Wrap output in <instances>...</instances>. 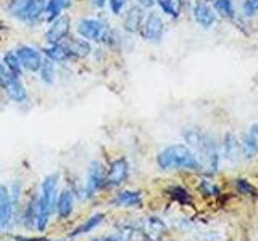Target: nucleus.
I'll return each instance as SVG.
<instances>
[{"label": "nucleus", "mask_w": 258, "mask_h": 241, "mask_svg": "<svg viewBox=\"0 0 258 241\" xmlns=\"http://www.w3.org/2000/svg\"><path fill=\"white\" fill-rule=\"evenodd\" d=\"M134 233H136V230H134V227H131V225H121L111 238H113V241H133Z\"/></svg>", "instance_id": "nucleus-30"}, {"label": "nucleus", "mask_w": 258, "mask_h": 241, "mask_svg": "<svg viewBox=\"0 0 258 241\" xmlns=\"http://www.w3.org/2000/svg\"><path fill=\"white\" fill-rule=\"evenodd\" d=\"M192 16L202 29H212L218 18L208 0H196L192 5Z\"/></svg>", "instance_id": "nucleus-10"}, {"label": "nucleus", "mask_w": 258, "mask_h": 241, "mask_svg": "<svg viewBox=\"0 0 258 241\" xmlns=\"http://www.w3.org/2000/svg\"><path fill=\"white\" fill-rule=\"evenodd\" d=\"M105 177H107V171H105L103 164L100 161H94L91 167H89L87 180H86L84 193L87 198H94L97 195V191L105 187Z\"/></svg>", "instance_id": "nucleus-8"}, {"label": "nucleus", "mask_w": 258, "mask_h": 241, "mask_svg": "<svg viewBox=\"0 0 258 241\" xmlns=\"http://www.w3.org/2000/svg\"><path fill=\"white\" fill-rule=\"evenodd\" d=\"M208 4L212 5L216 16L229 21L236 20V8H234L232 0H208Z\"/></svg>", "instance_id": "nucleus-20"}, {"label": "nucleus", "mask_w": 258, "mask_h": 241, "mask_svg": "<svg viewBox=\"0 0 258 241\" xmlns=\"http://www.w3.org/2000/svg\"><path fill=\"white\" fill-rule=\"evenodd\" d=\"M141 230L145 241H160L166 233V225L160 217H145L141 223Z\"/></svg>", "instance_id": "nucleus-12"}, {"label": "nucleus", "mask_w": 258, "mask_h": 241, "mask_svg": "<svg viewBox=\"0 0 258 241\" xmlns=\"http://www.w3.org/2000/svg\"><path fill=\"white\" fill-rule=\"evenodd\" d=\"M10 74H12V72L5 68V64L0 63V88H2V85L7 82V79H8V76H10Z\"/></svg>", "instance_id": "nucleus-34"}, {"label": "nucleus", "mask_w": 258, "mask_h": 241, "mask_svg": "<svg viewBox=\"0 0 258 241\" xmlns=\"http://www.w3.org/2000/svg\"><path fill=\"white\" fill-rule=\"evenodd\" d=\"M182 137L187 147L196 153L202 169L210 174H215L220 167V150H218L213 137L199 127L184 129Z\"/></svg>", "instance_id": "nucleus-1"}, {"label": "nucleus", "mask_w": 258, "mask_h": 241, "mask_svg": "<svg viewBox=\"0 0 258 241\" xmlns=\"http://www.w3.org/2000/svg\"><path fill=\"white\" fill-rule=\"evenodd\" d=\"M91 2H92L94 7H97V8H103L105 5H107V0H91Z\"/></svg>", "instance_id": "nucleus-37"}, {"label": "nucleus", "mask_w": 258, "mask_h": 241, "mask_svg": "<svg viewBox=\"0 0 258 241\" xmlns=\"http://www.w3.org/2000/svg\"><path fill=\"white\" fill-rule=\"evenodd\" d=\"M107 5L113 15H119L127 5V0H107Z\"/></svg>", "instance_id": "nucleus-33"}, {"label": "nucleus", "mask_w": 258, "mask_h": 241, "mask_svg": "<svg viewBox=\"0 0 258 241\" xmlns=\"http://www.w3.org/2000/svg\"><path fill=\"white\" fill-rule=\"evenodd\" d=\"M4 64H5V68L12 72L13 76H16V77H23V66H21V63H20V60H18V56H16V53H15V50L13 52H7L5 55H4Z\"/></svg>", "instance_id": "nucleus-25"}, {"label": "nucleus", "mask_w": 258, "mask_h": 241, "mask_svg": "<svg viewBox=\"0 0 258 241\" xmlns=\"http://www.w3.org/2000/svg\"><path fill=\"white\" fill-rule=\"evenodd\" d=\"M242 13H244L245 18H255V16H258V0H244Z\"/></svg>", "instance_id": "nucleus-32"}, {"label": "nucleus", "mask_w": 258, "mask_h": 241, "mask_svg": "<svg viewBox=\"0 0 258 241\" xmlns=\"http://www.w3.org/2000/svg\"><path fill=\"white\" fill-rule=\"evenodd\" d=\"M145 10L142 7H139L137 4L131 5L127 8V12L124 15V21H123V28L126 32H129V34H136V32H139L141 29V24L144 21V13Z\"/></svg>", "instance_id": "nucleus-15"}, {"label": "nucleus", "mask_w": 258, "mask_h": 241, "mask_svg": "<svg viewBox=\"0 0 258 241\" xmlns=\"http://www.w3.org/2000/svg\"><path fill=\"white\" fill-rule=\"evenodd\" d=\"M55 207H56V214H58V217L61 220L68 219V217L71 215V212H73V207H75V195H73V191L68 190V188H64L60 193L58 199H56Z\"/></svg>", "instance_id": "nucleus-18"}, {"label": "nucleus", "mask_w": 258, "mask_h": 241, "mask_svg": "<svg viewBox=\"0 0 258 241\" xmlns=\"http://www.w3.org/2000/svg\"><path fill=\"white\" fill-rule=\"evenodd\" d=\"M37 217H39V199L34 198L31 199V203L26 209V214H24V223L29 228H34L37 227Z\"/></svg>", "instance_id": "nucleus-27"}, {"label": "nucleus", "mask_w": 258, "mask_h": 241, "mask_svg": "<svg viewBox=\"0 0 258 241\" xmlns=\"http://www.w3.org/2000/svg\"><path fill=\"white\" fill-rule=\"evenodd\" d=\"M157 4L166 16H169V18H173V20H177L181 16L184 8L187 7L189 0H157Z\"/></svg>", "instance_id": "nucleus-21"}, {"label": "nucleus", "mask_w": 258, "mask_h": 241, "mask_svg": "<svg viewBox=\"0 0 258 241\" xmlns=\"http://www.w3.org/2000/svg\"><path fill=\"white\" fill-rule=\"evenodd\" d=\"M144 203L142 193L141 191H133V190H124L119 191L113 199V204L119 207H141Z\"/></svg>", "instance_id": "nucleus-19"}, {"label": "nucleus", "mask_w": 258, "mask_h": 241, "mask_svg": "<svg viewBox=\"0 0 258 241\" xmlns=\"http://www.w3.org/2000/svg\"><path fill=\"white\" fill-rule=\"evenodd\" d=\"M157 164L163 171H202L196 153L182 143L169 145L161 150L157 156Z\"/></svg>", "instance_id": "nucleus-2"}, {"label": "nucleus", "mask_w": 258, "mask_h": 241, "mask_svg": "<svg viewBox=\"0 0 258 241\" xmlns=\"http://www.w3.org/2000/svg\"><path fill=\"white\" fill-rule=\"evenodd\" d=\"M42 52L45 55V58H48V60L53 61V63H67V61L73 60L70 52H68V48L64 47L63 42L61 44H56V45H47Z\"/></svg>", "instance_id": "nucleus-22"}, {"label": "nucleus", "mask_w": 258, "mask_h": 241, "mask_svg": "<svg viewBox=\"0 0 258 241\" xmlns=\"http://www.w3.org/2000/svg\"><path fill=\"white\" fill-rule=\"evenodd\" d=\"M136 4L139 7H142L144 10H147V8H152L153 5H155V0H137Z\"/></svg>", "instance_id": "nucleus-35"}, {"label": "nucleus", "mask_w": 258, "mask_h": 241, "mask_svg": "<svg viewBox=\"0 0 258 241\" xmlns=\"http://www.w3.org/2000/svg\"><path fill=\"white\" fill-rule=\"evenodd\" d=\"M2 90L7 93V96L15 103H24L28 101V90L24 84L21 82L20 77H16L13 74L8 76L7 82L2 85Z\"/></svg>", "instance_id": "nucleus-14"}, {"label": "nucleus", "mask_w": 258, "mask_h": 241, "mask_svg": "<svg viewBox=\"0 0 258 241\" xmlns=\"http://www.w3.org/2000/svg\"><path fill=\"white\" fill-rule=\"evenodd\" d=\"M168 193H169V196H171L176 203H179V204H190L192 203L190 193L185 188L179 187V185H174V187H171L168 190Z\"/></svg>", "instance_id": "nucleus-28"}, {"label": "nucleus", "mask_w": 258, "mask_h": 241, "mask_svg": "<svg viewBox=\"0 0 258 241\" xmlns=\"http://www.w3.org/2000/svg\"><path fill=\"white\" fill-rule=\"evenodd\" d=\"M236 190L240 195H247V196H258V190L253 187L250 180L247 179H237L236 180Z\"/></svg>", "instance_id": "nucleus-31"}, {"label": "nucleus", "mask_w": 258, "mask_h": 241, "mask_svg": "<svg viewBox=\"0 0 258 241\" xmlns=\"http://www.w3.org/2000/svg\"><path fill=\"white\" fill-rule=\"evenodd\" d=\"M92 241H113L111 236H99V238H94Z\"/></svg>", "instance_id": "nucleus-38"}, {"label": "nucleus", "mask_w": 258, "mask_h": 241, "mask_svg": "<svg viewBox=\"0 0 258 241\" xmlns=\"http://www.w3.org/2000/svg\"><path fill=\"white\" fill-rule=\"evenodd\" d=\"M165 32H166V24L158 13H155V12L145 13L144 21L139 29V36L145 40V42H150V44L161 42Z\"/></svg>", "instance_id": "nucleus-4"}, {"label": "nucleus", "mask_w": 258, "mask_h": 241, "mask_svg": "<svg viewBox=\"0 0 258 241\" xmlns=\"http://www.w3.org/2000/svg\"><path fill=\"white\" fill-rule=\"evenodd\" d=\"M78 34L79 37L86 39L87 42H103L105 36L108 34L107 23L97 18H83L78 21Z\"/></svg>", "instance_id": "nucleus-5"}, {"label": "nucleus", "mask_w": 258, "mask_h": 241, "mask_svg": "<svg viewBox=\"0 0 258 241\" xmlns=\"http://www.w3.org/2000/svg\"><path fill=\"white\" fill-rule=\"evenodd\" d=\"M129 177V163L126 158H118L111 161L107 169V177H105V187L116 188L123 185Z\"/></svg>", "instance_id": "nucleus-7"}, {"label": "nucleus", "mask_w": 258, "mask_h": 241, "mask_svg": "<svg viewBox=\"0 0 258 241\" xmlns=\"http://www.w3.org/2000/svg\"><path fill=\"white\" fill-rule=\"evenodd\" d=\"M56 4H58L61 7V10L64 12V10H68V8L71 7L73 0H56Z\"/></svg>", "instance_id": "nucleus-36"}, {"label": "nucleus", "mask_w": 258, "mask_h": 241, "mask_svg": "<svg viewBox=\"0 0 258 241\" xmlns=\"http://www.w3.org/2000/svg\"><path fill=\"white\" fill-rule=\"evenodd\" d=\"M32 2H34V0H7V10L13 18L21 20L23 15L26 13V10Z\"/></svg>", "instance_id": "nucleus-23"}, {"label": "nucleus", "mask_w": 258, "mask_h": 241, "mask_svg": "<svg viewBox=\"0 0 258 241\" xmlns=\"http://www.w3.org/2000/svg\"><path fill=\"white\" fill-rule=\"evenodd\" d=\"M56 187H58V175L50 174L47 175L42 187H40V196L39 199V217H37V230L44 231L50 220V215L55 209V195H56Z\"/></svg>", "instance_id": "nucleus-3"}, {"label": "nucleus", "mask_w": 258, "mask_h": 241, "mask_svg": "<svg viewBox=\"0 0 258 241\" xmlns=\"http://www.w3.org/2000/svg\"><path fill=\"white\" fill-rule=\"evenodd\" d=\"M221 150H223L224 159L229 161V163H232V164H236V163H239L240 159L245 158L244 156V148H242L240 137H237L236 134H232V132H228L224 135Z\"/></svg>", "instance_id": "nucleus-11"}, {"label": "nucleus", "mask_w": 258, "mask_h": 241, "mask_svg": "<svg viewBox=\"0 0 258 241\" xmlns=\"http://www.w3.org/2000/svg\"><path fill=\"white\" fill-rule=\"evenodd\" d=\"M64 47L68 48L71 58H86L92 53V45L83 37H70L64 40Z\"/></svg>", "instance_id": "nucleus-16"}, {"label": "nucleus", "mask_w": 258, "mask_h": 241, "mask_svg": "<svg viewBox=\"0 0 258 241\" xmlns=\"http://www.w3.org/2000/svg\"><path fill=\"white\" fill-rule=\"evenodd\" d=\"M105 219V214H95L92 217H89V219L83 223V225H79V227L75 230V231H71V235L70 236H79V235H84V233H89V231H92L95 227H99V225L103 222Z\"/></svg>", "instance_id": "nucleus-24"}, {"label": "nucleus", "mask_w": 258, "mask_h": 241, "mask_svg": "<svg viewBox=\"0 0 258 241\" xmlns=\"http://www.w3.org/2000/svg\"><path fill=\"white\" fill-rule=\"evenodd\" d=\"M15 53L18 56L23 69H26L29 72H39L40 66H42L44 56L37 48L31 47V45H20L15 50Z\"/></svg>", "instance_id": "nucleus-9"}, {"label": "nucleus", "mask_w": 258, "mask_h": 241, "mask_svg": "<svg viewBox=\"0 0 258 241\" xmlns=\"http://www.w3.org/2000/svg\"><path fill=\"white\" fill-rule=\"evenodd\" d=\"M13 199L10 188L5 185H0V230H7L13 219Z\"/></svg>", "instance_id": "nucleus-13"}, {"label": "nucleus", "mask_w": 258, "mask_h": 241, "mask_svg": "<svg viewBox=\"0 0 258 241\" xmlns=\"http://www.w3.org/2000/svg\"><path fill=\"white\" fill-rule=\"evenodd\" d=\"M199 191L202 193L204 196H220L221 195V190L218 185H215L212 180H200L199 183Z\"/></svg>", "instance_id": "nucleus-29"}, {"label": "nucleus", "mask_w": 258, "mask_h": 241, "mask_svg": "<svg viewBox=\"0 0 258 241\" xmlns=\"http://www.w3.org/2000/svg\"><path fill=\"white\" fill-rule=\"evenodd\" d=\"M242 148L245 158H253L258 155V123L248 127L247 134L242 137Z\"/></svg>", "instance_id": "nucleus-17"}, {"label": "nucleus", "mask_w": 258, "mask_h": 241, "mask_svg": "<svg viewBox=\"0 0 258 241\" xmlns=\"http://www.w3.org/2000/svg\"><path fill=\"white\" fill-rule=\"evenodd\" d=\"M39 74H40V80H42L44 84H48V85L53 84L55 77H56L53 61H50L48 58H44L42 66H40V69H39Z\"/></svg>", "instance_id": "nucleus-26"}, {"label": "nucleus", "mask_w": 258, "mask_h": 241, "mask_svg": "<svg viewBox=\"0 0 258 241\" xmlns=\"http://www.w3.org/2000/svg\"><path fill=\"white\" fill-rule=\"evenodd\" d=\"M71 31V18L68 15H60L58 18H55L50 26H48L45 32V40L48 45H56L61 44L68 39Z\"/></svg>", "instance_id": "nucleus-6"}]
</instances>
